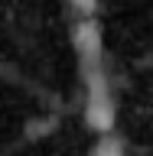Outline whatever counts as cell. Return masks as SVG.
Here are the masks:
<instances>
[{"label": "cell", "mask_w": 153, "mask_h": 156, "mask_svg": "<svg viewBox=\"0 0 153 156\" xmlns=\"http://www.w3.org/2000/svg\"><path fill=\"white\" fill-rule=\"evenodd\" d=\"M68 7H72L75 20H91L98 13V0H68Z\"/></svg>", "instance_id": "3"}, {"label": "cell", "mask_w": 153, "mask_h": 156, "mask_svg": "<svg viewBox=\"0 0 153 156\" xmlns=\"http://www.w3.org/2000/svg\"><path fill=\"white\" fill-rule=\"evenodd\" d=\"M91 156H124V143H121L114 133H104V136L95 143Z\"/></svg>", "instance_id": "2"}, {"label": "cell", "mask_w": 153, "mask_h": 156, "mask_svg": "<svg viewBox=\"0 0 153 156\" xmlns=\"http://www.w3.org/2000/svg\"><path fill=\"white\" fill-rule=\"evenodd\" d=\"M72 42H75V52L82 58V65H98L104 62V42H101V26L98 20H75L72 26Z\"/></svg>", "instance_id": "1"}]
</instances>
